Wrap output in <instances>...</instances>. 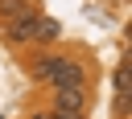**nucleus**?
<instances>
[{
	"label": "nucleus",
	"mask_w": 132,
	"mask_h": 119,
	"mask_svg": "<svg viewBox=\"0 0 132 119\" xmlns=\"http://www.w3.org/2000/svg\"><path fill=\"white\" fill-rule=\"evenodd\" d=\"M45 82H50L54 90H66V86H87V70H82V62H74V57H58Z\"/></svg>",
	"instance_id": "1"
},
{
	"label": "nucleus",
	"mask_w": 132,
	"mask_h": 119,
	"mask_svg": "<svg viewBox=\"0 0 132 119\" xmlns=\"http://www.w3.org/2000/svg\"><path fill=\"white\" fill-rule=\"evenodd\" d=\"M37 16H41V12L29 4L21 16H12V21L4 25V41H8V45H29V41H33V29H37Z\"/></svg>",
	"instance_id": "2"
},
{
	"label": "nucleus",
	"mask_w": 132,
	"mask_h": 119,
	"mask_svg": "<svg viewBox=\"0 0 132 119\" xmlns=\"http://www.w3.org/2000/svg\"><path fill=\"white\" fill-rule=\"evenodd\" d=\"M54 111H82V115H87V86L54 90Z\"/></svg>",
	"instance_id": "3"
},
{
	"label": "nucleus",
	"mask_w": 132,
	"mask_h": 119,
	"mask_svg": "<svg viewBox=\"0 0 132 119\" xmlns=\"http://www.w3.org/2000/svg\"><path fill=\"white\" fill-rule=\"evenodd\" d=\"M58 33H62V29H58V21H50V16H37V29H33V41H45V45H50V41H54Z\"/></svg>",
	"instance_id": "4"
},
{
	"label": "nucleus",
	"mask_w": 132,
	"mask_h": 119,
	"mask_svg": "<svg viewBox=\"0 0 132 119\" xmlns=\"http://www.w3.org/2000/svg\"><path fill=\"white\" fill-rule=\"evenodd\" d=\"M54 62H58V57H37V62L29 66V74H33L37 82H45V78H50V70H54Z\"/></svg>",
	"instance_id": "5"
},
{
	"label": "nucleus",
	"mask_w": 132,
	"mask_h": 119,
	"mask_svg": "<svg viewBox=\"0 0 132 119\" xmlns=\"http://www.w3.org/2000/svg\"><path fill=\"white\" fill-rule=\"evenodd\" d=\"M25 8H29V0H0V16H4V21H12V16H21Z\"/></svg>",
	"instance_id": "6"
},
{
	"label": "nucleus",
	"mask_w": 132,
	"mask_h": 119,
	"mask_svg": "<svg viewBox=\"0 0 132 119\" xmlns=\"http://www.w3.org/2000/svg\"><path fill=\"white\" fill-rule=\"evenodd\" d=\"M116 90L128 94V70H116Z\"/></svg>",
	"instance_id": "7"
},
{
	"label": "nucleus",
	"mask_w": 132,
	"mask_h": 119,
	"mask_svg": "<svg viewBox=\"0 0 132 119\" xmlns=\"http://www.w3.org/2000/svg\"><path fill=\"white\" fill-rule=\"evenodd\" d=\"M50 119H87V115H82V111H54Z\"/></svg>",
	"instance_id": "8"
},
{
	"label": "nucleus",
	"mask_w": 132,
	"mask_h": 119,
	"mask_svg": "<svg viewBox=\"0 0 132 119\" xmlns=\"http://www.w3.org/2000/svg\"><path fill=\"white\" fill-rule=\"evenodd\" d=\"M33 119H50V115H33Z\"/></svg>",
	"instance_id": "9"
}]
</instances>
